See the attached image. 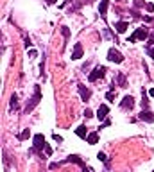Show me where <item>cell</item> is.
Instances as JSON below:
<instances>
[{
    "label": "cell",
    "instance_id": "6da1fadb",
    "mask_svg": "<svg viewBox=\"0 0 154 172\" xmlns=\"http://www.w3.org/2000/svg\"><path fill=\"white\" fill-rule=\"evenodd\" d=\"M39 101H41V90H39V86L36 84V86H34V95H32V97L29 99V101H27V106H25L23 113H25V115H29L31 111H32V109H34L36 106L39 104Z\"/></svg>",
    "mask_w": 154,
    "mask_h": 172
},
{
    "label": "cell",
    "instance_id": "7a4b0ae2",
    "mask_svg": "<svg viewBox=\"0 0 154 172\" xmlns=\"http://www.w3.org/2000/svg\"><path fill=\"white\" fill-rule=\"evenodd\" d=\"M106 72H108V68H106V67H95V68H93V72H90V74H88V81L90 83H95L97 79H102L106 75Z\"/></svg>",
    "mask_w": 154,
    "mask_h": 172
},
{
    "label": "cell",
    "instance_id": "3957f363",
    "mask_svg": "<svg viewBox=\"0 0 154 172\" xmlns=\"http://www.w3.org/2000/svg\"><path fill=\"white\" fill-rule=\"evenodd\" d=\"M45 145H47L45 136L43 135H34V147L31 149V153H41L45 149Z\"/></svg>",
    "mask_w": 154,
    "mask_h": 172
},
{
    "label": "cell",
    "instance_id": "277c9868",
    "mask_svg": "<svg viewBox=\"0 0 154 172\" xmlns=\"http://www.w3.org/2000/svg\"><path fill=\"white\" fill-rule=\"evenodd\" d=\"M108 59H109V61H113V63H124V56H122V52L117 50V49H113V47L108 50Z\"/></svg>",
    "mask_w": 154,
    "mask_h": 172
},
{
    "label": "cell",
    "instance_id": "5b68a950",
    "mask_svg": "<svg viewBox=\"0 0 154 172\" xmlns=\"http://www.w3.org/2000/svg\"><path fill=\"white\" fill-rule=\"evenodd\" d=\"M133 106H135V97L133 95H125L122 99V102H120V108L122 109H133Z\"/></svg>",
    "mask_w": 154,
    "mask_h": 172
},
{
    "label": "cell",
    "instance_id": "8992f818",
    "mask_svg": "<svg viewBox=\"0 0 154 172\" xmlns=\"http://www.w3.org/2000/svg\"><path fill=\"white\" fill-rule=\"evenodd\" d=\"M138 118H140V120H143V122L152 124L154 122V113H152V111H149V109H142V113L138 115Z\"/></svg>",
    "mask_w": 154,
    "mask_h": 172
},
{
    "label": "cell",
    "instance_id": "52a82bcc",
    "mask_svg": "<svg viewBox=\"0 0 154 172\" xmlns=\"http://www.w3.org/2000/svg\"><path fill=\"white\" fill-rule=\"evenodd\" d=\"M108 7H109V0H100V4H99V15H100V18L108 16Z\"/></svg>",
    "mask_w": 154,
    "mask_h": 172
},
{
    "label": "cell",
    "instance_id": "ba28073f",
    "mask_svg": "<svg viewBox=\"0 0 154 172\" xmlns=\"http://www.w3.org/2000/svg\"><path fill=\"white\" fill-rule=\"evenodd\" d=\"M77 88H79V93H81V99H83V101H84V102H86V101H90V97H91V90H90V88H86L84 84H79Z\"/></svg>",
    "mask_w": 154,
    "mask_h": 172
},
{
    "label": "cell",
    "instance_id": "9c48e42d",
    "mask_svg": "<svg viewBox=\"0 0 154 172\" xmlns=\"http://www.w3.org/2000/svg\"><path fill=\"white\" fill-rule=\"evenodd\" d=\"M135 36H136V39H149V29L147 27H138L136 31H135Z\"/></svg>",
    "mask_w": 154,
    "mask_h": 172
},
{
    "label": "cell",
    "instance_id": "30bf717a",
    "mask_svg": "<svg viewBox=\"0 0 154 172\" xmlns=\"http://www.w3.org/2000/svg\"><path fill=\"white\" fill-rule=\"evenodd\" d=\"M108 113H109V108H108L106 104H100L99 109H97V118H99V120H106Z\"/></svg>",
    "mask_w": 154,
    "mask_h": 172
},
{
    "label": "cell",
    "instance_id": "8fae6325",
    "mask_svg": "<svg viewBox=\"0 0 154 172\" xmlns=\"http://www.w3.org/2000/svg\"><path fill=\"white\" fill-rule=\"evenodd\" d=\"M81 57H83V45L75 43L73 45V50H72V59H81Z\"/></svg>",
    "mask_w": 154,
    "mask_h": 172
},
{
    "label": "cell",
    "instance_id": "7c38bea8",
    "mask_svg": "<svg viewBox=\"0 0 154 172\" xmlns=\"http://www.w3.org/2000/svg\"><path fill=\"white\" fill-rule=\"evenodd\" d=\"M127 27H129V23H127V22H117L115 23V29H117L118 34H124V32L127 31Z\"/></svg>",
    "mask_w": 154,
    "mask_h": 172
},
{
    "label": "cell",
    "instance_id": "4fadbf2b",
    "mask_svg": "<svg viewBox=\"0 0 154 172\" xmlns=\"http://www.w3.org/2000/svg\"><path fill=\"white\" fill-rule=\"evenodd\" d=\"M77 163V165H81V167H86V165L83 163V160H81V158H79V156H75V154H73V156H68V158H66V160H65V163Z\"/></svg>",
    "mask_w": 154,
    "mask_h": 172
},
{
    "label": "cell",
    "instance_id": "5bb4252c",
    "mask_svg": "<svg viewBox=\"0 0 154 172\" xmlns=\"http://www.w3.org/2000/svg\"><path fill=\"white\" fill-rule=\"evenodd\" d=\"M75 133H77V136L79 138H84V140H86V138H88V131H86V127H84V125H79V127L75 129Z\"/></svg>",
    "mask_w": 154,
    "mask_h": 172
},
{
    "label": "cell",
    "instance_id": "9a60e30c",
    "mask_svg": "<svg viewBox=\"0 0 154 172\" xmlns=\"http://www.w3.org/2000/svg\"><path fill=\"white\" fill-rule=\"evenodd\" d=\"M86 142H88L90 145H95L99 142V133H90L88 138H86Z\"/></svg>",
    "mask_w": 154,
    "mask_h": 172
},
{
    "label": "cell",
    "instance_id": "2e32d148",
    "mask_svg": "<svg viewBox=\"0 0 154 172\" xmlns=\"http://www.w3.org/2000/svg\"><path fill=\"white\" fill-rule=\"evenodd\" d=\"M142 108H143V109L149 108V97H147L145 90H142Z\"/></svg>",
    "mask_w": 154,
    "mask_h": 172
},
{
    "label": "cell",
    "instance_id": "e0dca14e",
    "mask_svg": "<svg viewBox=\"0 0 154 172\" xmlns=\"http://www.w3.org/2000/svg\"><path fill=\"white\" fill-rule=\"evenodd\" d=\"M11 109H18V95L16 93L11 95Z\"/></svg>",
    "mask_w": 154,
    "mask_h": 172
},
{
    "label": "cell",
    "instance_id": "ac0fdd59",
    "mask_svg": "<svg viewBox=\"0 0 154 172\" xmlns=\"http://www.w3.org/2000/svg\"><path fill=\"white\" fill-rule=\"evenodd\" d=\"M117 83H118V86L125 88V75H124V74H118V75H117Z\"/></svg>",
    "mask_w": 154,
    "mask_h": 172
},
{
    "label": "cell",
    "instance_id": "d6986e66",
    "mask_svg": "<svg viewBox=\"0 0 154 172\" xmlns=\"http://www.w3.org/2000/svg\"><path fill=\"white\" fill-rule=\"evenodd\" d=\"M29 136H31V131H29V129H23L22 135H18V140H27Z\"/></svg>",
    "mask_w": 154,
    "mask_h": 172
},
{
    "label": "cell",
    "instance_id": "ffe728a7",
    "mask_svg": "<svg viewBox=\"0 0 154 172\" xmlns=\"http://www.w3.org/2000/svg\"><path fill=\"white\" fill-rule=\"evenodd\" d=\"M152 45H154V32L149 36V39H147V45H145V47H147V50H149V49H152Z\"/></svg>",
    "mask_w": 154,
    "mask_h": 172
},
{
    "label": "cell",
    "instance_id": "44dd1931",
    "mask_svg": "<svg viewBox=\"0 0 154 172\" xmlns=\"http://www.w3.org/2000/svg\"><path fill=\"white\" fill-rule=\"evenodd\" d=\"M133 5H135L136 9H140V7H143V5H147L143 0H135V2H133Z\"/></svg>",
    "mask_w": 154,
    "mask_h": 172
},
{
    "label": "cell",
    "instance_id": "7402d4cb",
    "mask_svg": "<svg viewBox=\"0 0 154 172\" xmlns=\"http://www.w3.org/2000/svg\"><path fill=\"white\" fill-rule=\"evenodd\" d=\"M106 99H108V101H111V102H113V101H115V91H113V90H109L108 93H106Z\"/></svg>",
    "mask_w": 154,
    "mask_h": 172
},
{
    "label": "cell",
    "instance_id": "603a6c76",
    "mask_svg": "<svg viewBox=\"0 0 154 172\" xmlns=\"http://www.w3.org/2000/svg\"><path fill=\"white\" fill-rule=\"evenodd\" d=\"M61 34H63L66 39H68V36H70V31H68V27H65V25H63V27H61Z\"/></svg>",
    "mask_w": 154,
    "mask_h": 172
},
{
    "label": "cell",
    "instance_id": "cb8c5ba5",
    "mask_svg": "<svg viewBox=\"0 0 154 172\" xmlns=\"http://www.w3.org/2000/svg\"><path fill=\"white\" fill-rule=\"evenodd\" d=\"M97 158H99V161H106V163H108V158H106V154H104V153H99V154H97Z\"/></svg>",
    "mask_w": 154,
    "mask_h": 172
},
{
    "label": "cell",
    "instance_id": "d4e9b609",
    "mask_svg": "<svg viewBox=\"0 0 154 172\" xmlns=\"http://www.w3.org/2000/svg\"><path fill=\"white\" fill-rule=\"evenodd\" d=\"M84 117H86V118H91V117H93V111H91L90 108H86V109H84Z\"/></svg>",
    "mask_w": 154,
    "mask_h": 172
},
{
    "label": "cell",
    "instance_id": "484cf974",
    "mask_svg": "<svg viewBox=\"0 0 154 172\" xmlns=\"http://www.w3.org/2000/svg\"><path fill=\"white\" fill-rule=\"evenodd\" d=\"M45 154H47V156H50V154H52V147H50L49 143L45 145Z\"/></svg>",
    "mask_w": 154,
    "mask_h": 172
},
{
    "label": "cell",
    "instance_id": "4316f807",
    "mask_svg": "<svg viewBox=\"0 0 154 172\" xmlns=\"http://www.w3.org/2000/svg\"><path fill=\"white\" fill-rule=\"evenodd\" d=\"M108 125H111V120H108V118H106L104 124H100V127H99V129H104V127H108Z\"/></svg>",
    "mask_w": 154,
    "mask_h": 172
},
{
    "label": "cell",
    "instance_id": "83f0119b",
    "mask_svg": "<svg viewBox=\"0 0 154 172\" xmlns=\"http://www.w3.org/2000/svg\"><path fill=\"white\" fill-rule=\"evenodd\" d=\"M145 9H147V11H149V13H152V11H154V4H151V2H149V4H147V5H145Z\"/></svg>",
    "mask_w": 154,
    "mask_h": 172
},
{
    "label": "cell",
    "instance_id": "f1b7e54d",
    "mask_svg": "<svg viewBox=\"0 0 154 172\" xmlns=\"http://www.w3.org/2000/svg\"><path fill=\"white\" fill-rule=\"evenodd\" d=\"M36 56H38V52H36L34 49H31V50H29V57H36Z\"/></svg>",
    "mask_w": 154,
    "mask_h": 172
},
{
    "label": "cell",
    "instance_id": "f546056e",
    "mask_svg": "<svg viewBox=\"0 0 154 172\" xmlns=\"http://www.w3.org/2000/svg\"><path fill=\"white\" fill-rule=\"evenodd\" d=\"M52 138H54V140H56V142H63V138H61V136H59V135H56V133H54V135H52Z\"/></svg>",
    "mask_w": 154,
    "mask_h": 172
},
{
    "label": "cell",
    "instance_id": "4dcf8cb0",
    "mask_svg": "<svg viewBox=\"0 0 154 172\" xmlns=\"http://www.w3.org/2000/svg\"><path fill=\"white\" fill-rule=\"evenodd\" d=\"M136 41V36L133 34V36H129V39H127V43H135Z\"/></svg>",
    "mask_w": 154,
    "mask_h": 172
},
{
    "label": "cell",
    "instance_id": "1f68e13d",
    "mask_svg": "<svg viewBox=\"0 0 154 172\" xmlns=\"http://www.w3.org/2000/svg\"><path fill=\"white\" fill-rule=\"evenodd\" d=\"M147 52H149V56H151V57L154 59V47H152V49H149V50H147Z\"/></svg>",
    "mask_w": 154,
    "mask_h": 172
},
{
    "label": "cell",
    "instance_id": "d6a6232c",
    "mask_svg": "<svg viewBox=\"0 0 154 172\" xmlns=\"http://www.w3.org/2000/svg\"><path fill=\"white\" fill-rule=\"evenodd\" d=\"M45 2H47V4H49V5H52V4H56V2H57V0H45Z\"/></svg>",
    "mask_w": 154,
    "mask_h": 172
},
{
    "label": "cell",
    "instance_id": "836d02e7",
    "mask_svg": "<svg viewBox=\"0 0 154 172\" xmlns=\"http://www.w3.org/2000/svg\"><path fill=\"white\" fill-rule=\"evenodd\" d=\"M149 95H151V97H154V88H152V90L149 91Z\"/></svg>",
    "mask_w": 154,
    "mask_h": 172
},
{
    "label": "cell",
    "instance_id": "e575fe53",
    "mask_svg": "<svg viewBox=\"0 0 154 172\" xmlns=\"http://www.w3.org/2000/svg\"><path fill=\"white\" fill-rule=\"evenodd\" d=\"M117 2H120V4H124V2H125V0H117Z\"/></svg>",
    "mask_w": 154,
    "mask_h": 172
},
{
    "label": "cell",
    "instance_id": "d590c367",
    "mask_svg": "<svg viewBox=\"0 0 154 172\" xmlns=\"http://www.w3.org/2000/svg\"><path fill=\"white\" fill-rule=\"evenodd\" d=\"M152 172H154V170H152Z\"/></svg>",
    "mask_w": 154,
    "mask_h": 172
}]
</instances>
